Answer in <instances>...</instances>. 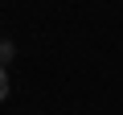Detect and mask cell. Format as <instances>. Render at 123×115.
<instances>
[{
	"label": "cell",
	"instance_id": "7a4b0ae2",
	"mask_svg": "<svg viewBox=\"0 0 123 115\" xmlns=\"http://www.w3.org/2000/svg\"><path fill=\"white\" fill-rule=\"evenodd\" d=\"M8 58H12V45H8V41H0V66H8Z\"/></svg>",
	"mask_w": 123,
	"mask_h": 115
},
{
	"label": "cell",
	"instance_id": "6da1fadb",
	"mask_svg": "<svg viewBox=\"0 0 123 115\" xmlns=\"http://www.w3.org/2000/svg\"><path fill=\"white\" fill-rule=\"evenodd\" d=\"M4 99H8V70L0 66V103H4Z\"/></svg>",
	"mask_w": 123,
	"mask_h": 115
}]
</instances>
